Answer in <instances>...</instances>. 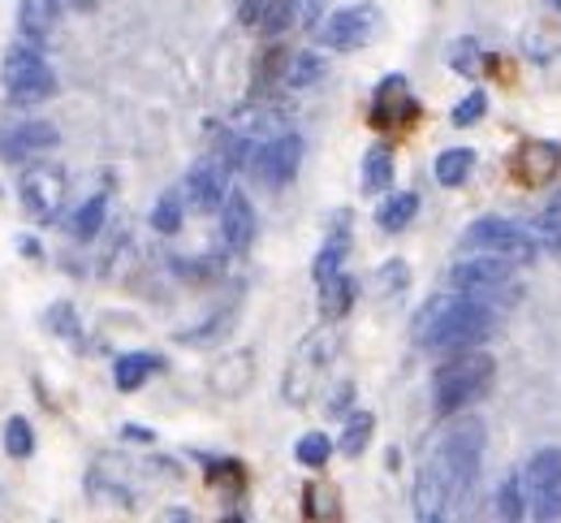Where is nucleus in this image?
Returning <instances> with one entry per match:
<instances>
[{"mask_svg":"<svg viewBox=\"0 0 561 523\" xmlns=\"http://www.w3.org/2000/svg\"><path fill=\"white\" fill-rule=\"evenodd\" d=\"M480 463H484V420L480 416H462L420 458L415 515L423 523H440L449 520L458 507H467V498H471V489L480 480Z\"/></svg>","mask_w":561,"mask_h":523,"instance_id":"f257e3e1","label":"nucleus"},{"mask_svg":"<svg viewBox=\"0 0 561 523\" xmlns=\"http://www.w3.org/2000/svg\"><path fill=\"white\" fill-rule=\"evenodd\" d=\"M415 346L436 351V355H458V351H476L496 333V307L476 295H436L420 307L415 325Z\"/></svg>","mask_w":561,"mask_h":523,"instance_id":"f03ea898","label":"nucleus"},{"mask_svg":"<svg viewBox=\"0 0 561 523\" xmlns=\"http://www.w3.org/2000/svg\"><path fill=\"white\" fill-rule=\"evenodd\" d=\"M492 385H496V360L484 351H458L432 376V407H436V416H458V411L484 402Z\"/></svg>","mask_w":561,"mask_h":523,"instance_id":"7ed1b4c3","label":"nucleus"},{"mask_svg":"<svg viewBox=\"0 0 561 523\" xmlns=\"http://www.w3.org/2000/svg\"><path fill=\"white\" fill-rule=\"evenodd\" d=\"M449 286L462 291V295H476V299L492 303V307H505V303L523 299V286L514 277V264L501 260V255H489V251H480L476 260L471 255L458 260L449 269Z\"/></svg>","mask_w":561,"mask_h":523,"instance_id":"20e7f679","label":"nucleus"},{"mask_svg":"<svg viewBox=\"0 0 561 523\" xmlns=\"http://www.w3.org/2000/svg\"><path fill=\"white\" fill-rule=\"evenodd\" d=\"M0 75H4V91H9L13 104H44V100L57 95V75H53V66L44 61V53L35 48V39L9 48Z\"/></svg>","mask_w":561,"mask_h":523,"instance_id":"39448f33","label":"nucleus"},{"mask_svg":"<svg viewBox=\"0 0 561 523\" xmlns=\"http://www.w3.org/2000/svg\"><path fill=\"white\" fill-rule=\"evenodd\" d=\"M462 247L467 251H489V255H501L510 264H536L540 260V238L523 225L505 221V217H480L471 221V229L462 234Z\"/></svg>","mask_w":561,"mask_h":523,"instance_id":"423d86ee","label":"nucleus"},{"mask_svg":"<svg viewBox=\"0 0 561 523\" xmlns=\"http://www.w3.org/2000/svg\"><path fill=\"white\" fill-rule=\"evenodd\" d=\"M329 364H333V338H329V333H311V338L289 355V364H285L280 398H285L289 407L311 402V394L320 389V380H324V373H329Z\"/></svg>","mask_w":561,"mask_h":523,"instance_id":"0eeeda50","label":"nucleus"},{"mask_svg":"<svg viewBox=\"0 0 561 523\" xmlns=\"http://www.w3.org/2000/svg\"><path fill=\"white\" fill-rule=\"evenodd\" d=\"M298 164H302V139L294 130H277V135L255 144L247 169L264 191H280V186H289L298 178Z\"/></svg>","mask_w":561,"mask_h":523,"instance_id":"6e6552de","label":"nucleus"},{"mask_svg":"<svg viewBox=\"0 0 561 523\" xmlns=\"http://www.w3.org/2000/svg\"><path fill=\"white\" fill-rule=\"evenodd\" d=\"M527 480V515L531 520H561V446L536 450L523 467Z\"/></svg>","mask_w":561,"mask_h":523,"instance_id":"1a4fd4ad","label":"nucleus"},{"mask_svg":"<svg viewBox=\"0 0 561 523\" xmlns=\"http://www.w3.org/2000/svg\"><path fill=\"white\" fill-rule=\"evenodd\" d=\"M376 22H380V9H376V4H351V9H337V13L320 18V26H316L320 48H329V53H358V48L371 39Z\"/></svg>","mask_w":561,"mask_h":523,"instance_id":"9d476101","label":"nucleus"},{"mask_svg":"<svg viewBox=\"0 0 561 523\" xmlns=\"http://www.w3.org/2000/svg\"><path fill=\"white\" fill-rule=\"evenodd\" d=\"M18 191H22V208L35 221H53L61 213V200H66V173L57 164H31L18 182Z\"/></svg>","mask_w":561,"mask_h":523,"instance_id":"9b49d317","label":"nucleus"},{"mask_svg":"<svg viewBox=\"0 0 561 523\" xmlns=\"http://www.w3.org/2000/svg\"><path fill=\"white\" fill-rule=\"evenodd\" d=\"M420 117V104L411 100V82L407 75L380 78V87L371 91V126L380 130H402Z\"/></svg>","mask_w":561,"mask_h":523,"instance_id":"f8f14e48","label":"nucleus"},{"mask_svg":"<svg viewBox=\"0 0 561 523\" xmlns=\"http://www.w3.org/2000/svg\"><path fill=\"white\" fill-rule=\"evenodd\" d=\"M61 144V135H57V126L53 122H9L4 130H0V156L4 160H31V156H39V151H53Z\"/></svg>","mask_w":561,"mask_h":523,"instance_id":"ddd939ff","label":"nucleus"},{"mask_svg":"<svg viewBox=\"0 0 561 523\" xmlns=\"http://www.w3.org/2000/svg\"><path fill=\"white\" fill-rule=\"evenodd\" d=\"M229 169L220 160H199L191 173H186V204L195 213H220L225 195H229Z\"/></svg>","mask_w":561,"mask_h":523,"instance_id":"4468645a","label":"nucleus"},{"mask_svg":"<svg viewBox=\"0 0 561 523\" xmlns=\"http://www.w3.org/2000/svg\"><path fill=\"white\" fill-rule=\"evenodd\" d=\"M208 385L211 394H220V398H242L255 385V351L251 346H238V351L220 355L208 368Z\"/></svg>","mask_w":561,"mask_h":523,"instance_id":"2eb2a0df","label":"nucleus"},{"mask_svg":"<svg viewBox=\"0 0 561 523\" xmlns=\"http://www.w3.org/2000/svg\"><path fill=\"white\" fill-rule=\"evenodd\" d=\"M260 234V217H255V204L242 195V191H229L225 204H220V238L229 251H247Z\"/></svg>","mask_w":561,"mask_h":523,"instance_id":"dca6fc26","label":"nucleus"},{"mask_svg":"<svg viewBox=\"0 0 561 523\" xmlns=\"http://www.w3.org/2000/svg\"><path fill=\"white\" fill-rule=\"evenodd\" d=\"M346 255H351V213H342V221L333 225L329 242L316 251L311 277H316V282H329V277H337V273H342V264H346Z\"/></svg>","mask_w":561,"mask_h":523,"instance_id":"f3484780","label":"nucleus"},{"mask_svg":"<svg viewBox=\"0 0 561 523\" xmlns=\"http://www.w3.org/2000/svg\"><path fill=\"white\" fill-rule=\"evenodd\" d=\"M57 18H61V0H18V26L35 44H44L57 31Z\"/></svg>","mask_w":561,"mask_h":523,"instance_id":"a211bd4d","label":"nucleus"},{"mask_svg":"<svg viewBox=\"0 0 561 523\" xmlns=\"http://www.w3.org/2000/svg\"><path fill=\"white\" fill-rule=\"evenodd\" d=\"M164 373V360L160 355H151V351H135V355H122L117 360V368H113V385L122 389V394H135L142 389L151 376Z\"/></svg>","mask_w":561,"mask_h":523,"instance_id":"6ab92c4d","label":"nucleus"},{"mask_svg":"<svg viewBox=\"0 0 561 523\" xmlns=\"http://www.w3.org/2000/svg\"><path fill=\"white\" fill-rule=\"evenodd\" d=\"M354 303H358V277L337 273V277L320 282V316H324V320H342V316H351Z\"/></svg>","mask_w":561,"mask_h":523,"instance_id":"aec40b11","label":"nucleus"},{"mask_svg":"<svg viewBox=\"0 0 561 523\" xmlns=\"http://www.w3.org/2000/svg\"><path fill=\"white\" fill-rule=\"evenodd\" d=\"M329 75V61L320 57V53H311V48H302V53H289V61H285V78H280V87L285 91H311L316 82H324Z\"/></svg>","mask_w":561,"mask_h":523,"instance_id":"412c9836","label":"nucleus"},{"mask_svg":"<svg viewBox=\"0 0 561 523\" xmlns=\"http://www.w3.org/2000/svg\"><path fill=\"white\" fill-rule=\"evenodd\" d=\"M415 217H420V195H415V191H393V195L380 204L376 225H380L385 234H402Z\"/></svg>","mask_w":561,"mask_h":523,"instance_id":"4be33fe9","label":"nucleus"},{"mask_svg":"<svg viewBox=\"0 0 561 523\" xmlns=\"http://www.w3.org/2000/svg\"><path fill=\"white\" fill-rule=\"evenodd\" d=\"M363 191L367 195L393 191V151L385 148V144L367 148V156H363Z\"/></svg>","mask_w":561,"mask_h":523,"instance_id":"5701e85b","label":"nucleus"},{"mask_svg":"<svg viewBox=\"0 0 561 523\" xmlns=\"http://www.w3.org/2000/svg\"><path fill=\"white\" fill-rule=\"evenodd\" d=\"M233 320H238V311H233V307H220V311L208 316L204 325L182 329V333H178V342H182V346H211V342H220V338L233 329Z\"/></svg>","mask_w":561,"mask_h":523,"instance_id":"b1692460","label":"nucleus"},{"mask_svg":"<svg viewBox=\"0 0 561 523\" xmlns=\"http://www.w3.org/2000/svg\"><path fill=\"white\" fill-rule=\"evenodd\" d=\"M471 169H476V151L471 148L440 151V156H436V164H432V173H436V182H440V186H462Z\"/></svg>","mask_w":561,"mask_h":523,"instance_id":"393cba45","label":"nucleus"},{"mask_svg":"<svg viewBox=\"0 0 561 523\" xmlns=\"http://www.w3.org/2000/svg\"><path fill=\"white\" fill-rule=\"evenodd\" d=\"M527 515V480L523 471H510L496 489V520H523Z\"/></svg>","mask_w":561,"mask_h":523,"instance_id":"a878e982","label":"nucleus"},{"mask_svg":"<svg viewBox=\"0 0 561 523\" xmlns=\"http://www.w3.org/2000/svg\"><path fill=\"white\" fill-rule=\"evenodd\" d=\"M371 433H376V416H371V411H351L337 450H342L346 458H358V454L367 450V442H371Z\"/></svg>","mask_w":561,"mask_h":523,"instance_id":"bb28decb","label":"nucleus"},{"mask_svg":"<svg viewBox=\"0 0 561 523\" xmlns=\"http://www.w3.org/2000/svg\"><path fill=\"white\" fill-rule=\"evenodd\" d=\"M182 217H186V191H169L156 200L151 208V229L156 234H178L182 229Z\"/></svg>","mask_w":561,"mask_h":523,"instance_id":"cd10ccee","label":"nucleus"},{"mask_svg":"<svg viewBox=\"0 0 561 523\" xmlns=\"http://www.w3.org/2000/svg\"><path fill=\"white\" fill-rule=\"evenodd\" d=\"M104 217H108V195H91L78 213H73V221H70V229H73V238H95L100 229H104Z\"/></svg>","mask_w":561,"mask_h":523,"instance_id":"c85d7f7f","label":"nucleus"},{"mask_svg":"<svg viewBox=\"0 0 561 523\" xmlns=\"http://www.w3.org/2000/svg\"><path fill=\"white\" fill-rule=\"evenodd\" d=\"M302 515H307V520H337V515H342L337 489H329V485H307V489H302Z\"/></svg>","mask_w":561,"mask_h":523,"instance_id":"c756f323","label":"nucleus"},{"mask_svg":"<svg viewBox=\"0 0 561 523\" xmlns=\"http://www.w3.org/2000/svg\"><path fill=\"white\" fill-rule=\"evenodd\" d=\"M371 286H376L385 299H398V295H407V286H411V269H407V260H385V264L376 269Z\"/></svg>","mask_w":561,"mask_h":523,"instance_id":"7c9ffc66","label":"nucleus"},{"mask_svg":"<svg viewBox=\"0 0 561 523\" xmlns=\"http://www.w3.org/2000/svg\"><path fill=\"white\" fill-rule=\"evenodd\" d=\"M289 26H298V0H264V9H260V31H264V35H280V31H289Z\"/></svg>","mask_w":561,"mask_h":523,"instance_id":"2f4dec72","label":"nucleus"},{"mask_svg":"<svg viewBox=\"0 0 561 523\" xmlns=\"http://www.w3.org/2000/svg\"><path fill=\"white\" fill-rule=\"evenodd\" d=\"M4 454H9V458H31V454H35V429H31L26 416H13V420L4 424Z\"/></svg>","mask_w":561,"mask_h":523,"instance_id":"473e14b6","label":"nucleus"},{"mask_svg":"<svg viewBox=\"0 0 561 523\" xmlns=\"http://www.w3.org/2000/svg\"><path fill=\"white\" fill-rule=\"evenodd\" d=\"M294 458H298L302 467L320 471V467L333 458V442H329L324 433H302V437H298V446H294Z\"/></svg>","mask_w":561,"mask_h":523,"instance_id":"72a5a7b5","label":"nucleus"},{"mask_svg":"<svg viewBox=\"0 0 561 523\" xmlns=\"http://www.w3.org/2000/svg\"><path fill=\"white\" fill-rule=\"evenodd\" d=\"M484 113H489V91H480V87H476V91H467V95H462V100L454 104L449 122H454L458 130H471V126H476V122H480Z\"/></svg>","mask_w":561,"mask_h":523,"instance_id":"f704fd0d","label":"nucleus"},{"mask_svg":"<svg viewBox=\"0 0 561 523\" xmlns=\"http://www.w3.org/2000/svg\"><path fill=\"white\" fill-rule=\"evenodd\" d=\"M536 234H540V242H545V247L561 260V195H553V200L540 208V217H536Z\"/></svg>","mask_w":561,"mask_h":523,"instance_id":"c9c22d12","label":"nucleus"},{"mask_svg":"<svg viewBox=\"0 0 561 523\" xmlns=\"http://www.w3.org/2000/svg\"><path fill=\"white\" fill-rule=\"evenodd\" d=\"M169 269L182 282H211V277H220V264L216 260H195V255H173Z\"/></svg>","mask_w":561,"mask_h":523,"instance_id":"e433bc0d","label":"nucleus"},{"mask_svg":"<svg viewBox=\"0 0 561 523\" xmlns=\"http://www.w3.org/2000/svg\"><path fill=\"white\" fill-rule=\"evenodd\" d=\"M48 329L57 333V338H70V342H78V311H73L70 303H57V307H48Z\"/></svg>","mask_w":561,"mask_h":523,"instance_id":"4c0bfd02","label":"nucleus"},{"mask_svg":"<svg viewBox=\"0 0 561 523\" xmlns=\"http://www.w3.org/2000/svg\"><path fill=\"white\" fill-rule=\"evenodd\" d=\"M351 398H354V385L342 380V385L333 389V398H329V416H351Z\"/></svg>","mask_w":561,"mask_h":523,"instance_id":"58836bf2","label":"nucleus"},{"mask_svg":"<svg viewBox=\"0 0 561 523\" xmlns=\"http://www.w3.org/2000/svg\"><path fill=\"white\" fill-rule=\"evenodd\" d=\"M324 0H298V26H320Z\"/></svg>","mask_w":561,"mask_h":523,"instance_id":"ea45409f","label":"nucleus"},{"mask_svg":"<svg viewBox=\"0 0 561 523\" xmlns=\"http://www.w3.org/2000/svg\"><path fill=\"white\" fill-rule=\"evenodd\" d=\"M122 437H126V442H139V446L156 442V437H151V429H142V424H126V429H122Z\"/></svg>","mask_w":561,"mask_h":523,"instance_id":"a19ab883","label":"nucleus"},{"mask_svg":"<svg viewBox=\"0 0 561 523\" xmlns=\"http://www.w3.org/2000/svg\"><path fill=\"white\" fill-rule=\"evenodd\" d=\"M18 251H22V255H39V242H35V238H18Z\"/></svg>","mask_w":561,"mask_h":523,"instance_id":"79ce46f5","label":"nucleus"},{"mask_svg":"<svg viewBox=\"0 0 561 523\" xmlns=\"http://www.w3.org/2000/svg\"><path fill=\"white\" fill-rule=\"evenodd\" d=\"M73 9H95V0H70Z\"/></svg>","mask_w":561,"mask_h":523,"instance_id":"37998d69","label":"nucleus"},{"mask_svg":"<svg viewBox=\"0 0 561 523\" xmlns=\"http://www.w3.org/2000/svg\"><path fill=\"white\" fill-rule=\"evenodd\" d=\"M549 4H553V9H558V13H561V0H549Z\"/></svg>","mask_w":561,"mask_h":523,"instance_id":"c03bdc74","label":"nucleus"}]
</instances>
